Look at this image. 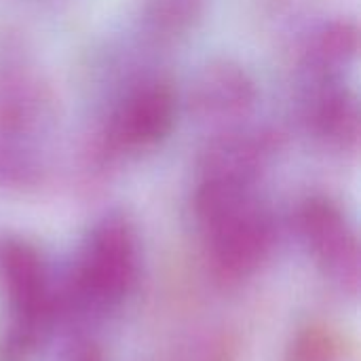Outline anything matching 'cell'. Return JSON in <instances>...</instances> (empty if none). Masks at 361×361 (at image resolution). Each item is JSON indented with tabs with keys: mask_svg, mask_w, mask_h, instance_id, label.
Instances as JSON below:
<instances>
[{
	"mask_svg": "<svg viewBox=\"0 0 361 361\" xmlns=\"http://www.w3.org/2000/svg\"><path fill=\"white\" fill-rule=\"evenodd\" d=\"M140 245L131 222L125 216L99 220L78 256L70 279L68 300L87 313L118 309L137 283Z\"/></svg>",
	"mask_w": 361,
	"mask_h": 361,
	"instance_id": "1",
	"label": "cell"
},
{
	"mask_svg": "<svg viewBox=\"0 0 361 361\" xmlns=\"http://www.w3.org/2000/svg\"><path fill=\"white\" fill-rule=\"evenodd\" d=\"M199 228L205 237L209 277L222 290H237L252 281L275 247V224L254 195Z\"/></svg>",
	"mask_w": 361,
	"mask_h": 361,
	"instance_id": "2",
	"label": "cell"
},
{
	"mask_svg": "<svg viewBox=\"0 0 361 361\" xmlns=\"http://www.w3.org/2000/svg\"><path fill=\"white\" fill-rule=\"evenodd\" d=\"M298 226L319 273L341 294L357 298L361 288L360 239L343 209L326 197H311L298 212Z\"/></svg>",
	"mask_w": 361,
	"mask_h": 361,
	"instance_id": "3",
	"label": "cell"
},
{
	"mask_svg": "<svg viewBox=\"0 0 361 361\" xmlns=\"http://www.w3.org/2000/svg\"><path fill=\"white\" fill-rule=\"evenodd\" d=\"M0 288L11 315L57 319L59 309L47 264L27 239L0 241Z\"/></svg>",
	"mask_w": 361,
	"mask_h": 361,
	"instance_id": "4",
	"label": "cell"
},
{
	"mask_svg": "<svg viewBox=\"0 0 361 361\" xmlns=\"http://www.w3.org/2000/svg\"><path fill=\"white\" fill-rule=\"evenodd\" d=\"M256 89L245 70L233 63H214L201 72L190 91V108L205 121H235L250 112Z\"/></svg>",
	"mask_w": 361,
	"mask_h": 361,
	"instance_id": "5",
	"label": "cell"
},
{
	"mask_svg": "<svg viewBox=\"0 0 361 361\" xmlns=\"http://www.w3.org/2000/svg\"><path fill=\"white\" fill-rule=\"evenodd\" d=\"M176 121V99L169 87L148 85L133 93L114 123V142L121 148H144L163 140Z\"/></svg>",
	"mask_w": 361,
	"mask_h": 361,
	"instance_id": "6",
	"label": "cell"
},
{
	"mask_svg": "<svg viewBox=\"0 0 361 361\" xmlns=\"http://www.w3.org/2000/svg\"><path fill=\"white\" fill-rule=\"evenodd\" d=\"M269 157V146L252 135L226 133L209 144L203 154V180H226L252 186Z\"/></svg>",
	"mask_w": 361,
	"mask_h": 361,
	"instance_id": "7",
	"label": "cell"
},
{
	"mask_svg": "<svg viewBox=\"0 0 361 361\" xmlns=\"http://www.w3.org/2000/svg\"><path fill=\"white\" fill-rule=\"evenodd\" d=\"M55 322L6 313L0 326V361H34Z\"/></svg>",
	"mask_w": 361,
	"mask_h": 361,
	"instance_id": "8",
	"label": "cell"
},
{
	"mask_svg": "<svg viewBox=\"0 0 361 361\" xmlns=\"http://www.w3.org/2000/svg\"><path fill=\"white\" fill-rule=\"evenodd\" d=\"M345 355L343 336L328 324H309L296 330L286 347L283 361H341Z\"/></svg>",
	"mask_w": 361,
	"mask_h": 361,
	"instance_id": "9",
	"label": "cell"
},
{
	"mask_svg": "<svg viewBox=\"0 0 361 361\" xmlns=\"http://www.w3.org/2000/svg\"><path fill=\"white\" fill-rule=\"evenodd\" d=\"M324 133L341 148H355L360 140V112L355 102L345 95L330 97L319 110Z\"/></svg>",
	"mask_w": 361,
	"mask_h": 361,
	"instance_id": "10",
	"label": "cell"
},
{
	"mask_svg": "<svg viewBox=\"0 0 361 361\" xmlns=\"http://www.w3.org/2000/svg\"><path fill=\"white\" fill-rule=\"evenodd\" d=\"M182 361H239V347L231 334L218 330L192 338L182 353Z\"/></svg>",
	"mask_w": 361,
	"mask_h": 361,
	"instance_id": "11",
	"label": "cell"
},
{
	"mask_svg": "<svg viewBox=\"0 0 361 361\" xmlns=\"http://www.w3.org/2000/svg\"><path fill=\"white\" fill-rule=\"evenodd\" d=\"M355 51H357V32L349 23L332 25L322 38V53L330 59L345 61L353 57Z\"/></svg>",
	"mask_w": 361,
	"mask_h": 361,
	"instance_id": "12",
	"label": "cell"
},
{
	"mask_svg": "<svg viewBox=\"0 0 361 361\" xmlns=\"http://www.w3.org/2000/svg\"><path fill=\"white\" fill-rule=\"evenodd\" d=\"M63 361H106V355L97 345L80 343V345H76V349L70 351V355Z\"/></svg>",
	"mask_w": 361,
	"mask_h": 361,
	"instance_id": "13",
	"label": "cell"
}]
</instances>
